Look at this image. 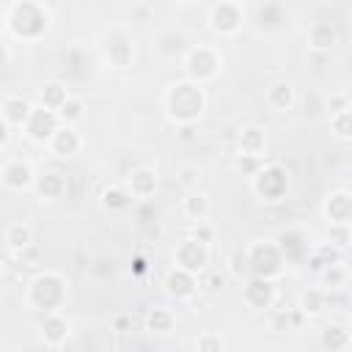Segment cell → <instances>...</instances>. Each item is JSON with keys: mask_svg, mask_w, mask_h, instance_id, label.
Returning <instances> with one entry per match:
<instances>
[{"mask_svg": "<svg viewBox=\"0 0 352 352\" xmlns=\"http://www.w3.org/2000/svg\"><path fill=\"white\" fill-rule=\"evenodd\" d=\"M264 160H253V157H245V154H234V170L236 173H245V176H253L258 168H261Z\"/></svg>", "mask_w": 352, "mask_h": 352, "instance_id": "obj_35", "label": "cell"}, {"mask_svg": "<svg viewBox=\"0 0 352 352\" xmlns=\"http://www.w3.org/2000/svg\"><path fill=\"white\" fill-rule=\"evenodd\" d=\"M322 346L330 352H344L349 346V327L346 324H327L322 330Z\"/></svg>", "mask_w": 352, "mask_h": 352, "instance_id": "obj_30", "label": "cell"}, {"mask_svg": "<svg viewBox=\"0 0 352 352\" xmlns=\"http://www.w3.org/2000/svg\"><path fill=\"white\" fill-rule=\"evenodd\" d=\"M278 297V289L272 280H264V278H248L242 283V302L250 308V311H267L272 308Z\"/></svg>", "mask_w": 352, "mask_h": 352, "instance_id": "obj_11", "label": "cell"}, {"mask_svg": "<svg viewBox=\"0 0 352 352\" xmlns=\"http://www.w3.org/2000/svg\"><path fill=\"white\" fill-rule=\"evenodd\" d=\"M209 261H212V248L209 242L198 239L195 234L190 236H182L173 248V267L190 272V275H201L209 270Z\"/></svg>", "mask_w": 352, "mask_h": 352, "instance_id": "obj_7", "label": "cell"}, {"mask_svg": "<svg viewBox=\"0 0 352 352\" xmlns=\"http://www.w3.org/2000/svg\"><path fill=\"white\" fill-rule=\"evenodd\" d=\"M72 336V322L63 316V311H55V314H44L41 319V341L50 346V349H60Z\"/></svg>", "mask_w": 352, "mask_h": 352, "instance_id": "obj_14", "label": "cell"}, {"mask_svg": "<svg viewBox=\"0 0 352 352\" xmlns=\"http://www.w3.org/2000/svg\"><path fill=\"white\" fill-rule=\"evenodd\" d=\"M30 110H33V102L25 99V96H16V94H14V96H6L3 104H0V116H3L11 126H25Z\"/></svg>", "mask_w": 352, "mask_h": 352, "instance_id": "obj_23", "label": "cell"}, {"mask_svg": "<svg viewBox=\"0 0 352 352\" xmlns=\"http://www.w3.org/2000/svg\"><path fill=\"white\" fill-rule=\"evenodd\" d=\"M228 267H231V275L234 278H250V272H248V258H245V248H236L234 253H231V258H228Z\"/></svg>", "mask_w": 352, "mask_h": 352, "instance_id": "obj_34", "label": "cell"}, {"mask_svg": "<svg viewBox=\"0 0 352 352\" xmlns=\"http://www.w3.org/2000/svg\"><path fill=\"white\" fill-rule=\"evenodd\" d=\"M245 258H248L250 278H264L272 283L283 275V267H286V258L280 256L275 239H256L245 245Z\"/></svg>", "mask_w": 352, "mask_h": 352, "instance_id": "obj_4", "label": "cell"}, {"mask_svg": "<svg viewBox=\"0 0 352 352\" xmlns=\"http://www.w3.org/2000/svg\"><path fill=\"white\" fill-rule=\"evenodd\" d=\"M250 190L258 201L275 204L289 190V173L280 162H261V168L250 176Z\"/></svg>", "mask_w": 352, "mask_h": 352, "instance_id": "obj_6", "label": "cell"}, {"mask_svg": "<svg viewBox=\"0 0 352 352\" xmlns=\"http://www.w3.org/2000/svg\"><path fill=\"white\" fill-rule=\"evenodd\" d=\"M182 69H184V77L198 82V85H206L209 80H214L223 69V55L214 44H192L184 50V58H182Z\"/></svg>", "mask_w": 352, "mask_h": 352, "instance_id": "obj_5", "label": "cell"}, {"mask_svg": "<svg viewBox=\"0 0 352 352\" xmlns=\"http://www.w3.org/2000/svg\"><path fill=\"white\" fill-rule=\"evenodd\" d=\"M6 25H8V33L14 38H22V41H36L47 33V25H50V11L44 3H36V0H16L6 8Z\"/></svg>", "mask_w": 352, "mask_h": 352, "instance_id": "obj_3", "label": "cell"}, {"mask_svg": "<svg viewBox=\"0 0 352 352\" xmlns=\"http://www.w3.org/2000/svg\"><path fill=\"white\" fill-rule=\"evenodd\" d=\"M330 129H333V135L338 140H349L352 138V107L330 113Z\"/></svg>", "mask_w": 352, "mask_h": 352, "instance_id": "obj_32", "label": "cell"}, {"mask_svg": "<svg viewBox=\"0 0 352 352\" xmlns=\"http://www.w3.org/2000/svg\"><path fill=\"white\" fill-rule=\"evenodd\" d=\"M319 280H322V289L330 292V289H344L346 280H349V270L344 261H336V264H327L319 270Z\"/></svg>", "mask_w": 352, "mask_h": 352, "instance_id": "obj_29", "label": "cell"}, {"mask_svg": "<svg viewBox=\"0 0 352 352\" xmlns=\"http://www.w3.org/2000/svg\"><path fill=\"white\" fill-rule=\"evenodd\" d=\"M182 214L192 223H204L209 217V195L206 192H190L182 198Z\"/></svg>", "mask_w": 352, "mask_h": 352, "instance_id": "obj_25", "label": "cell"}, {"mask_svg": "<svg viewBox=\"0 0 352 352\" xmlns=\"http://www.w3.org/2000/svg\"><path fill=\"white\" fill-rule=\"evenodd\" d=\"M38 104L41 107H47V110H55L58 113V107L69 99V91H66V85L63 82H58V80H50V82H44L41 88H38Z\"/></svg>", "mask_w": 352, "mask_h": 352, "instance_id": "obj_28", "label": "cell"}, {"mask_svg": "<svg viewBox=\"0 0 352 352\" xmlns=\"http://www.w3.org/2000/svg\"><path fill=\"white\" fill-rule=\"evenodd\" d=\"M104 52H107L110 66L126 69V66L132 63V58H135V44H132V38H129L124 30H116V33L107 38V44H104Z\"/></svg>", "mask_w": 352, "mask_h": 352, "instance_id": "obj_17", "label": "cell"}, {"mask_svg": "<svg viewBox=\"0 0 352 352\" xmlns=\"http://www.w3.org/2000/svg\"><path fill=\"white\" fill-rule=\"evenodd\" d=\"M195 352H223V338L214 330H204L195 338Z\"/></svg>", "mask_w": 352, "mask_h": 352, "instance_id": "obj_33", "label": "cell"}, {"mask_svg": "<svg viewBox=\"0 0 352 352\" xmlns=\"http://www.w3.org/2000/svg\"><path fill=\"white\" fill-rule=\"evenodd\" d=\"M322 214L327 226H349L352 220V192L349 190H330L322 204Z\"/></svg>", "mask_w": 352, "mask_h": 352, "instance_id": "obj_12", "label": "cell"}, {"mask_svg": "<svg viewBox=\"0 0 352 352\" xmlns=\"http://www.w3.org/2000/svg\"><path fill=\"white\" fill-rule=\"evenodd\" d=\"M162 286H165V294L179 300V302L182 300H192L195 292H198V275H190V272H184L179 267H170L165 280H162Z\"/></svg>", "mask_w": 352, "mask_h": 352, "instance_id": "obj_15", "label": "cell"}, {"mask_svg": "<svg viewBox=\"0 0 352 352\" xmlns=\"http://www.w3.org/2000/svg\"><path fill=\"white\" fill-rule=\"evenodd\" d=\"M8 140H11V124H8V121L0 116V148H3Z\"/></svg>", "mask_w": 352, "mask_h": 352, "instance_id": "obj_37", "label": "cell"}, {"mask_svg": "<svg viewBox=\"0 0 352 352\" xmlns=\"http://www.w3.org/2000/svg\"><path fill=\"white\" fill-rule=\"evenodd\" d=\"M0 184L6 190H14V192H22V190H30L36 184V170L28 160L22 157H11L0 165Z\"/></svg>", "mask_w": 352, "mask_h": 352, "instance_id": "obj_9", "label": "cell"}, {"mask_svg": "<svg viewBox=\"0 0 352 352\" xmlns=\"http://www.w3.org/2000/svg\"><path fill=\"white\" fill-rule=\"evenodd\" d=\"M0 352H8V349H0Z\"/></svg>", "mask_w": 352, "mask_h": 352, "instance_id": "obj_39", "label": "cell"}, {"mask_svg": "<svg viewBox=\"0 0 352 352\" xmlns=\"http://www.w3.org/2000/svg\"><path fill=\"white\" fill-rule=\"evenodd\" d=\"M267 151V129L261 124H248L242 126L239 138H236V154L253 157V160H264Z\"/></svg>", "mask_w": 352, "mask_h": 352, "instance_id": "obj_16", "label": "cell"}, {"mask_svg": "<svg viewBox=\"0 0 352 352\" xmlns=\"http://www.w3.org/2000/svg\"><path fill=\"white\" fill-rule=\"evenodd\" d=\"M124 187L129 190V195L138 201V198H151L154 190H157V170L154 168H132L129 176L124 179Z\"/></svg>", "mask_w": 352, "mask_h": 352, "instance_id": "obj_18", "label": "cell"}, {"mask_svg": "<svg viewBox=\"0 0 352 352\" xmlns=\"http://www.w3.org/2000/svg\"><path fill=\"white\" fill-rule=\"evenodd\" d=\"M206 22L217 36H236L245 25V6L236 0H217L206 8Z\"/></svg>", "mask_w": 352, "mask_h": 352, "instance_id": "obj_8", "label": "cell"}, {"mask_svg": "<svg viewBox=\"0 0 352 352\" xmlns=\"http://www.w3.org/2000/svg\"><path fill=\"white\" fill-rule=\"evenodd\" d=\"M80 148H82V135L77 126H69V124H60L52 132V138L47 140V151L55 154L58 160H69V157L80 154Z\"/></svg>", "mask_w": 352, "mask_h": 352, "instance_id": "obj_13", "label": "cell"}, {"mask_svg": "<svg viewBox=\"0 0 352 352\" xmlns=\"http://www.w3.org/2000/svg\"><path fill=\"white\" fill-rule=\"evenodd\" d=\"M33 187L44 201H60L69 190V182H66V173L60 170H44V173H36Z\"/></svg>", "mask_w": 352, "mask_h": 352, "instance_id": "obj_21", "label": "cell"}, {"mask_svg": "<svg viewBox=\"0 0 352 352\" xmlns=\"http://www.w3.org/2000/svg\"><path fill=\"white\" fill-rule=\"evenodd\" d=\"M8 60H11V50L0 41V69H3V66H8Z\"/></svg>", "mask_w": 352, "mask_h": 352, "instance_id": "obj_38", "label": "cell"}, {"mask_svg": "<svg viewBox=\"0 0 352 352\" xmlns=\"http://www.w3.org/2000/svg\"><path fill=\"white\" fill-rule=\"evenodd\" d=\"M66 292H69V280L63 272L58 270H44L38 272L28 289H25V300L33 311H41V314H55V311H63L66 305Z\"/></svg>", "mask_w": 352, "mask_h": 352, "instance_id": "obj_2", "label": "cell"}, {"mask_svg": "<svg viewBox=\"0 0 352 352\" xmlns=\"http://www.w3.org/2000/svg\"><path fill=\"white\" fill-rule=\"evenodd\" d=\"M346 107H349V96L344 91L330 96V113H338V110H346Z\"/></svg>", "mask_w": 352, "mask_h": 352, "instance_id": "obj_36", "label": "cell"}, {"mask_svg": "<svg viewBox=\"0 0 352 352\" xmlns=\"http://www.w3.org/2000/svg\"><path fill=\"white\" fill-rule=\"evenodd\" d=\"M82 110H85L82 99L69 94V99L58 107V121H60V124H69V126H77V124L82 121Z\"/></svg>", "mask_w": 352, "mask_h": 352, "instance_id": "obj_31", "label": "cell"}, {"mask_svg": "<svg viewBox=\"0 0 352 352\" xmlns=\"http://www.w3.org/2000/svg\"><path fill=\"white\" fill-rule=\"evenodd\" d=\"M338 41V33H336V25L333 22H314L308 28V47L314 52H330Z\"/></svg>", "mask_w": 352, "mask_h": 352, "instance_id": "obj_22", "label": "cell"}, {"mask_svg": "<svg viewBox=\"0 0 352 352\" xmlns=\"http://www.w3.org/2000/svg\"><path fill=\"white\" fill-rule=\"evenodd\" d=\"M294 99H297V94H294V85H292L289 80H275V82H270V85L264 88V102H267V107L275 110V113L292 110Z\"/></svg>", "mask_w": 352, "mask_h": 352, "instance_id": "obj_20", "label": "cell"}, {"mask_svg": "<svg viewBox=\"0 0 352 352\" xmlns=\"http://www.w3.org/2000/svg\"><path fill=\"white\" fill-rule=\"evenodd\" d=\"M3 242L11 253H25L30 245H33V228L28 223H8L6 231H3Z\"/></svg>", "mask_w": 352, "mask_h": 352, "instance_id": "obj_24", "label": "cell"}, {"mask_svg": "<svg viewBox=\"0 0 352 352\" xmlns=\"http://www.w3.org/2000/svg\"><path fill=\"white\" fill-rule=\"evenodd\" d=\"M132 195H129V190L124 187V182H110V184H104L102 187V192H99V206L107 212V214H118V212H126L129 206H132Z\"/></svg>", "mask_w": 352, "mask_h": 352, "instance_id": "obj_19", "label": "cell"}, {"mask_svg": "<svg viewBox=\"0 0 352 352\" xmlns=\"http://www.w3.org/2000/svg\"><path fill=\"white\" fill-rule=\"evenodd\" d=\"M173 327H176V314H173V308H165V305L148 308V314H146V330L165 336V333H170Z\"/></svg>", "mask_w": 352, "mask_h": 352, "instance_id": "obj_27", "label": "cell"}, {"mask_svg": "<svg viewBox=\"0 0 352 352\" xmlns=\"http://www.w3.org/2000/svg\"><path fill=\"white\" fill-rule=\"evenodd\" d=\"M162 110L170 124L176 126H192L206 113V91L204 85L182 77L173 80L162 94Z\"/></svg>", "mask_w": 352, "mask_h": 352, "instance_id": "obj_1", "label": "cell"}, {"mask_svg": "<svg viewBox=\"0 0 352 352\" xmlns=\"http://www.w3.org/2000/svg\"><path fill=\"white\" fill-rule=\"evenodd\" d=\"M58 126H60V121H58V113H55V110H47V107H41V104H33V110H30V116H28L22 132H25L33 143L47 146V140L52 138V132H55Z\"/></svg>", "mask_w": 352, "mask_h": 352, "instance_id": "obj_10", "label": "cell"}, {"mask_svg": "<svg viewBox=\"0 0 352 352\" xmlns=\"http://www.w3.org/2000/svg\"><path fill=\"white\" fill-rule=\"evenodd\" d=\"M297 308H300V314H302V316H308V319L319 316V314L327 308V292H324V289H316V286L305 289V292L300 294Z\"/></svg>", "mask_w": 352, "mask_h": 352, "instance_id": "obj_26", "label": "cell"}]
</instances>
